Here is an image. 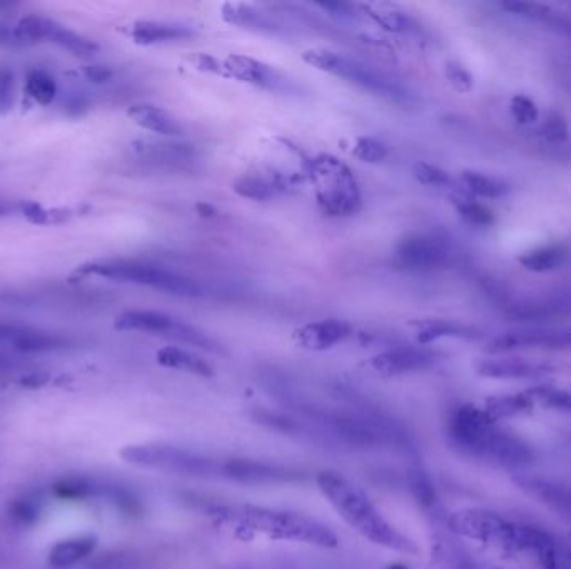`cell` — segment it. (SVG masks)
<instances>
[{"label":"cell","mask_w":571,"mask_h":569,"mask_svg":"<svg viewBox=\"0 0 571 569\" xmlns=\"http://www.w3.org/2000/svg\"><path fill=\"white\" fill-rule=\"evenodd\" d=\"M353 329L343 319H321L304 324L293 334L294 343L308 351H328L351 336Z\"/></svg>","instance_id":"obj_15"},{"label":"cell","mask_w":571,"mask_h":569,"mask_svg":"<svg viewBox=\"0 0 571 569\" xmlns=\"http://www.w3.org/2000/svg\"><path fill=\"white\" fill-rule=\"evenodd\" d=\"M7 209L6 206H0V216H2V214H6Z\"/></svg>","instance_id":"obj_46"},{"label":"cell","mask_w":571,"mask_h":569,"mask_svg":"<svg viewBox=\"0 0 571 569\" xmlns=\"http://www.w3.org/2000/svg\"><path fill=\"white\" fill-rule=\"evenodd\" d=\"M456 211L460 214L461 219L475 227H488L495 222V214L488 207L483 206L475 199L468 196L453 197Z\"/></svg>","instance_id":"obj_31"},{"label":"cell","mask_w":571,"mask_h":569,"mask_svg":"<svg viewBox=\"0 0 571 569\" xmlns=\"http://www.w3.org/2000/svg\"><path fill=\"white\" fill-rule=\"evenodd\" d=\"M42 511V499L34 494H24L11 504V516L22 524L36 523Z\"/></svg>","instance_id":"obj_35"},{"label":"cell","mask_w":571,"mask_h":569,"mask_svg":"<svg viewBox=\"0 0 571 569\" xmlns=\"http://www.w3.org/2000/svg\"><path fill=\"white\" fill-rule=\"evenodd\" d=\"M363 9L385 31L410 32L415 27L413 19L406 12L400 11V7L393 6V4L373 2V4H364Z\"/></svg>","instance_id":"obj_26"},{"label":"cell","mask_w":571,"mask_h":569,"mask_svg":"<svg viewBox=\"0 0 571 569\" xmlns=\"http://www.w3.org/2000/svg\"><path fill=\"white\" fill-rule=\"evenodd\" d=\"M119 331H136V333L156 334L162 338H169L177 343L189 344L194 348L206 349L211 353H219L221 348L214 343L213 339L201 333L198 329L181 323L167 314L156 311H126L119 314L114 323Z\"/></svg>","instance_id":"obj_9"},{"label":"cell","mask_w":571,"mask_h":569,"mask_svg":"<svg viewBox=\"0 0 571 569\" xmlns=\"http://www.w3.org/2000/svg\"><path fill=\"white\" fill-rule=\"evenodd\" d=\"M14 107V74L0 69V114H7Z\"/></svg>","instance_id":"obj_41"},{"label":"cell","mask_w":571,"mask_h":569,"mask_svg":"<svg viewBox=\"0 0 571 569\" xmlns=\"http://www.w3.org/2000/svg\"><path fill=\"white\" fill-rule=\"evenodd\" d=\"M510 111L513 119L518 124H523V126L535 124L538 121V116H540L535 102L531 101L530 97L523 96V94H518V96L511 99Z\"/></svg>","instance_id":"obj_38"},{"label":"cell","mask_w":571,"mask_h":569,"mask_svg":"<svg viewBox=\"0 0 571 569\" xmlns=\"http://www.w3.org/2000/svg\"><path fill=\"white\" fill-rule=\"evenodd\" d=\"M121 458L137 468L191 478L223 479L224 459L196 453L193 449L169 444H132L121 451Z\"/></svg>","instance_id":"obj_5"},{"label":"cell","mask_w":571,"mask_h":569,"mask_svg":"<svg viewBox=\"0 0 571 569\" xmlns=\"http://www.w3.org/2000/svg\"><path fill=\"white\" fill-rule=\"evenodd\" d=\"M436 356L426 349L420 348H395L385 353L376 354L369 359L368 366L374 373L383 378H393L401 374L416 373L423 371L435 364Z\"/></svg>","instance_id":"obj_13"},{"label":"cell","mask_w":571,"mask_h":569,"mask_svg":"<svg viewBox=\"0 0 571 569\" xmlns=\"http://www.w3.org/2000/svg\"><path fill=\"white\" fill-rule=\"evenodd\" d=\"M213 514L221 523L258 531L273 539H288L321 548H336L339 544L338 536L328 526L306 514L256 506H216Z\"/></svg>","instance_id":"obj_4"},{"label":"cell","mask_w":571,"mask_h":569,"mask_svg":"<svg viewBox=\"0 0 571 569\" xmlns=\"http://www.w3.org/2000/svg\"><path fill=\"white\" fill-rule=\"evenodd\" d=\"M0 46L17 47L27 46V42L22 39L21 34L17 31V27L6 26L0 24Z\"/></svg>","instance_id":"obj_42"},{"label":"cell","mask_w":571,"mask_h":569,"mask_svg":"<svg viewBox=\"0 0 571 569\" xmlns=\"http://www.w3.org/2000/svg\"><path fill=\"white\" fill-rule=\"evenodd\" d=\"M541 136L545 137L546 141L551 144H561L568 139V124H566L565 117L558 114V112H551L550 116L546 117L543 126L540 129Z\"/></svg>","instance_id":"obj_39"},{"label":"cell","mask_w":571,"mask_h":569,"mask_svg":"<svg viewBox=\"0 0 571 569\" xmlns=\"http://www.w3.org/2000/svg\"><path fill=\"white\" fill-rule=\"evenodd\" d=\"M84 74H86L89 81L97 82V84L107 82L112 77L111 69L106 66H87L86 69H84Z\"/></svg>","instance_id":"obj_44"},{"label":"cell","mask_w":571,"mask_h":569,"mask_svg":"<svg viewBox=\"0 0 571 569\" xmlns=\"http://www.w3.org/2000/svg\"><path fill=\"white\" fill-rule=\"evenodd\" d=\"M316 483L324 498L328 499L331 506L338 511L339 516L363 538L391 551L418 553V546L408 536L398 531L374 506L368 494L351 483L348 478H344L343 474L323 471L316 479Z\"/></svg>","instance_id":"obj_2"},{"label":"cell","mask_w":571,"mask_h":569,"mask_svg":"<svg viewBox=\"0 0 571 569\" xmlns=\"http://www.w3.org/2000/svg\"><path fill=\"white\" fill-rule=\"evenodd\" d=\"M535 406L558 413L571 414V391L555 386H536L526 391Z\"/></svg>","instance_id":"obj_30"},{"label":"cell","mask_w":571,"mask_h":569,"mask_svg":"<svg viewBox=\"0 0 571 569\" xmlns=\"http://www.w3.org/2000/svg\"><path fill=\"white\" fill-rule=\"evenodd\" d=\"M223 17L224 21L234 26L253 27L258 24L259 27L266 26V22L259 17L258 12H254L251 7L244 4H226L223 6Z\"/></svg>","instance_id":"obj_37"},{"label":"cell","mask_w":571,"mask_h":569,"mask_svg":"<svg viewBox=\"0 0 571 569\" xmlns=\"http://www.w3.org/2000/svg\"><path fill=\"white\" fill-rule=\"evenodd\" d=\"M316 201L324 214L333 217L353 216L361 207V194L354 174L343 162L321 156L311 166Z\"/></svg>","instance_id":"obj_8"},{"label":"cell","mask_w":571,"mask_h":569,"mask_svg":"<svg viewBox=\"0 0 571 569\" xmlns=\"http://www.w3.org/2000/svg\"><path fill=\"white\" fill-rule=\"evenodd\" d=\"M461 184L466 192L476 197H483V199H500L510 191L508 184L501 179L476 171L461 172Z\"/></svg>","instance_id":"obj_28"},{"label":"cell","mask_w":571,"mask_h":569,"mask_svg":"<svg viewBox=\"0 0 571 569\" xmlns=\"http://www.w3.org/2000/svg\"><path fill=\"white\" fill-rule=\"evenodd\" d=\"M550 364L535 363L521 358L481 359L476 364V373L490 379H540L553 373Z\"/></svg>","instance_id":"obj_16"},{"label":"cell","mask_w":571,"mask_h":569,"mask_svg":"<svg viewBox=\"0 0 571 569\" xmlns=\"http://www.w3.org/2000/svg\"><path fill=\"white\" fill-rule=\"evenodd\" d=\"M568 257H570V251L565 246L551 244V246L536 247L533 251L525 252L518 261L526 271L550 272L565 266Z\"/></svg>","instance_id":"obj_24"},{"label":"cell","mask_w":571,"mask_h":569,"mask_svg":"<svg viewBox=\"0 0 571 569\" xmlns=\"http://www.w3.org/2000/svg\"><path fill=\"white\" fill-rule=\"evenodd\" d=\"M303 61L318 71L328 72L331 76L341 77L344 81L356 84L364 91L373 92L374 96L383 97L386 101L398 106H410L413 96L401 87L398 82L376 72L363 62L343 56L328 49H311L303 54Z\"/></svg>","instance_id":"obj_7"},{"label":"cell","mask_w":571,"mask_h":569,"mask_svg":"<svg viewBox=\"0 0 571 569\" xmlns=\"http://www.w3.org/2000/svg\"><path fill=\"white\" fill-rule=\"evenodd\" d=\"M318 7L324 11L331 12V16L341 17V19H351L354 17L353 7L343 2H326V4H318Z\"/></svg>","instance_id":"obj_43"},{"label":"cell","mask_w":571,"mask_h":569,"mask_svg":"<svg viewBox=\"0 0 571 569\" xmlns=\"http://www.w3.org/2000/svg\"><path fill=\"white\" fill-rule=\"evenodd\" d=\"M16 27L27 44L37 41H51L56 46L71 52L72 56L82 57V59H89L99 52V46L96 42L67 29L59 22L46 19V17H24Z\"/></svg>","instance_id":"obj_11"},{"label":"cell","mask_w":571,"mask_h":569,"mask_svg":"<svg viewBox=\"0 0 571 569\" xmlns=\"http://www.w3.org/2000/svg\"><path fill=\"white\" fill-rule=\"evenodd\" d=\"M535 408L528 393L503 394L490 398L485 404V413L493 419L495 423L501 419L515 418L521 414L530 413Z\"/></svg>","instance_id":"obj_25"},{"label":"cell","mask_w":571,"mask_h":569,"mask_svg":"<svg viewBox=\"0 0 571 569\" xmlns=\"http://www.w3.org/2000/svg\"><path fill=\"white\" fill-rule=\"evenodd\" d=\"M194 36L191 27L174 22L139 21L131 27V37L142 46H154L164 42L186 41Z\"/></svg>","instance_id":"obj_20"},{"label":"cell","mask_w":571,"mask_h":569,"mask_svg":"<svg viewBox=\"0 0 571 569\" xmlns=\"http://www.w3.org/2000/svg\"><path fill=\"white\" fill-rule=\"evenodd\" d=\"M127 116L136 122L137 126L146 131L161 134L166 137L182 136V127L176 117H172L166 109L152 104H136L127 112Z\"/></svg>","instance_id":"obj_21"},{"label":"cell","mask_w":571,"mask_h":569,"mask_svg":"<svg viewBox=\"0 0 571 569\" xmlns=\"http://www.w3.org/2000/svg\"><path fill=\"white\" fill-rule=\"evenodd\" d=\"M411 174L423 186L446 187L451 184V177L441 167L433 166L428 162H416L411 167Z\"/></svg>","instance_id":"obj_36"},{"label":"cell","mask_w":571,"mask_h":569,"mask_svg":"<svg viewBox=\"0 0 571 569\" xmlns=\"http://www.w3.org/2000/svg\"><path fill=\"white\" fill-rule=\"evenodd\" d=\"M223 67L224 77H233L246 84L268 89H276L281 84L279 74L273 67L266 66L264 62L253 57L233 54L224 61Z\"/></svg>","instance_id":"obj_18"},{"label":"cell","mask_w":571,"mask_h":569,"mask_svg":"<svg viewBox=\"0 0 571 569\" xmlns=\"http://www.w3.org/2000/svg\"><path fill=\"white\" fill-rule=\"evenodd\" d=\"M79 271L87 276L136 284V286L157 289L162 293L174 294L182 298H196L201 294V288L193 279L156 266V264L134 261V259H104V261L89 262L79 267Z\"/></svg>","instance_id":"obj_6"},{"label":"cell","mask_w":571,"mask_h":569,"mask_svg":"<svg viewBox=\"0 0 571 569\" xmlns=\"http://www.w3.org/2000/svg\"><path fill=\"white\" fill-rule=\"evenodd\" d=\"M410 488L418 499V503L425 509H435L436 491L431 483L430 476L421 468H413L410 471Z\"/></svg>","instance_id":"obj_32"},{"label":"cell","mask_w":571,"mask_h":569,"mask_svg":"<svg viewBox=\"0 0 571 569\" xmlns=\"http://www.w3.org/2000/svg\"><path fill=\"white\" fill-rule=\"evenodd\" d=\"M156 361L162 368L184 371V373L194 374L199 378H213L214 376V368L206 359L179 346H164L159 349Z\"/></svg>","instance_id":"obj_22"},{"label":"cell","mask_w":571,"mask_h":569,"mask_svg":"<svg viewBox=\"0 0 571 569\" xmlns=\"http://www.w3.org/2000/svg\"><path fill=\"white\" fill-rule=\"evenodd\" d=\"M566 348H571V326H526L500 334L486 346V351L490 354H505L521 349Z\"/></svg>","instance_id":"obj_10"},{"label":"cell","mask_w":571,"mask_h":569,"mask_svg":"<svg viewBox=\"0 0 571 569\" xmlns=\"http://www.w3.org/2000/svg\"><path fill=\"white\" fill-rule=\"evenodd\" d=\"M386 569H408V566H405V564H391L390 568Z\"/></svg>","instance_id":"obj_45"},{"label":"cell","mask_w":571,"mask_h":569,"mask_svg":"<svg viewBox=\"0 0 571 569\" xmlns=\"http://www.w3.org/2000/svg\"><path fill=\"white\" fill-rule=\"evenodd\" d=\"M416 333L421 344H430L443 338L478 339L481 333L470 326L445 321V319H426L416 323Z\"/></svg>","instance_id":"obj_23"},{"label":"cell","mask_w":571,"mask_h":569,"mask_svg":"<svg viewBox=\"0 0 571 569\" xmlns=\"http://www.w3.org/2000/svg\"><path fill=\"white\" fill-rule=\"evenodd\" d=\"M448 526L463 538L495 546L511 554H528L543 563L555 551V538L531 524L515 523L488 509H463L451 514Z\"/></svg>","instance_id":"obj_3"},{"label":"cell","mask_w":571,"mask_h":569,"mask_svg":"<svg viewBox=\"0 0 571 569\" xmlns=\"http://www.w3.org/2000/svg\"><path fill=\"white\" fill-rule=\"evenodd\" d=\"M451 246L436 234H411L396 246V261L411 271H436L451 261Z\"/></svg>","instance_id":"obj_12"},{"label":"cell","mask_w":571,"mask_h":569,"mask_svg":"<svg viewBox=\"0 0 571 569\" xmlns=\"http://www.w3.org/2000/svg\"><path fill=\"white\" fill-rule=\"evenodd\" d=\"M390 151L383 142L373 137H358L353 144V156L366 164H379L385 161Z\"/></svg>","instance_id":"obj_34"},{"label":"cell","mask_w":571,"mask_h":569,"mask_svg":"<svg viewBox=\"0 0 571 569\" xmlns=\"http://www.w3.org/2000/svg\"><path fill=\"white\" fill-rule=\"evenodd\" d=\"M97 548V538L92 534L61 539L47 554V564L54 569H66L91 558Z\"/></svg>","instance_id":"obj_19"},{"label":"cell","mask_w":571,"mask_h":569,"mask_svg":"<svg viewBox=\"0 0 571 569\" xmlns=\"http://www.w3.org/2000/svg\"><path fill=\"white\" fill-rule=\"evenodd\" d=\"M516 486L530 494L531 498L553 509L556 513L571 519V486L553 483L550 479L531 478V476H515Z\"/></svg>","instance_id":"obj_17"},{"label":"cell","mask_w":571,"mask_h":569,"mask_svg":"<svg viewBox=\"0 0 571 569\" xmlns=\"http://www.w3.org/2000/svg\"><path fill=\"white\" fill-rule=\"evenodd\" d=\"M66 344V339L56 334L17 324L0 323V348H9L16 353L36 354L56 351Z\"/></svg>","instance_id":"obj_14"},{"label":"cell","mask_w":571,"mask_h":569,"mask_svg":"<svg viewBox=\"0 0 571 569\" xmlns=\"http://www.w3.org/2000/svg\"><path fill=\"white\" fill-rule=\"evenodd\" d=\"M141 156L147 161L159 162V164H181V162H191L194 159V151L187 144L179 142H152V144H141Z\"/></svg>","instance_id":"obj_27"},{"label":"cell","mask_w":571,"mask_h":569,"mask_svg":"<svg viewBox=\"0 0 571 569\" xmlns=\"http://www.w3.org/2000/svg\"><path fill=\"white\" fill-rule=\"evenodd\" d=\"M446 79L450 82L453 89L458 92H470L473 89V76H471L470 71L466 67L461 66L458 62H448L446 64Z\"/></svg>","instance_id":"obj_40"},{"label":"cell","mask_w":571,"mask_h":569,"mask_svg":"<svg viewBox=\"0 0 571 569\" xmlns=\"http://www.w3.org/2000/svg\"><path fill=\"white\" fill-rule=\"evenodd\" d=\"M234 191L238 192L239 196L253 201H268L274 194L273 186L261 176L241 177L234 182Z\"/></svg>","instance_id":"obj_33"},{"label":"cell","mask_w":571,"mask_h":569,"mask_svg":"<svg viewBox=\"0 0 571 569\" xmlns=\"http://www.w3.org/2000/svg\"><path fill=\"white\" fill-rule=\"evenodd\" d=\"M446 436L453 448L481 461L516 468L533 459V451L523 439L498 428L485 409L475 404H463L451 411Z\"/></svg>","instance_id":"obj_1"},{"label":"cell","mask_w":571,"mask_h":569,"mask_svg":"<svg viewBox=\"0 0 571 569\" xmlns=\"http://www.w3.org/2000/svg\"><path fill=\"white\" fill-rule=\"evenodd\" d=\"M26 91L37 104L49 106L56 101L59 87H57L56 79L49 72L32 69L26 77Z\"/></svg>","instance_id":"obj_29"}]
</instances>
